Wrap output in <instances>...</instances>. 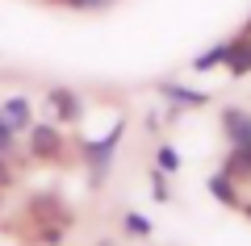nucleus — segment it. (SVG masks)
<instances>
[{"instance_id":"nucleus-17","label":"nucleus","mask_w":251,"mask_h":246,"mask_svg":"<svg viewBox=\"0 0 251 246\" xmlns=\"http://www.w3.org/2000/svg\"><path fill=\"white\" fill-rule=\"evenodd\" d=\"M247 29H251V21H247Z\"/></svg>"},{"instance_id":"nucleus-16","label":"nucleus","mask_w":251,"mask_h":246,"mask_svg":"<svg viewBox=\"0 0 251 246\" xmlns=\"http://www.w3.org/2000/svg\"><path fill=\"white\" fill-rule=\"evenodd\" d=\"M105 246H113V242H105Z\"/></svg>"},{"instance_id":"nucleus-2","label":"nucleus","mask_w":251,"mask_h":246,"mask_svg":"<svg viewBox=\"0 0 251 246\" xmlns=\"http://www.w3.org/2000/svg\"><path fill=\"white\" fill-rule=\"evenodd\" d=\"M222 130L230 138V146L234 142H251V113L247 109H222Z\"/></svg>"},{"instance_id":"nucleus-12","label":"nucleus","mask_w":251,"mask_h":246,"mask_svg":"<svg viewBox=\"0 0 251 246\" xmlns=\"http://www.w3.org/2000/svg\"><path fill=\"white\" fill-rule=\"evenodd\" d=\"M159 171H180V155H176V146H159Z\"/></svg>"},{"instance_id":"nucleus-13","label":"nucleus","mask_w":251,"mask_h":246,"mask_svg":"<svg viewBox=\"0 0 251 246\" xmlns=\"http://www.w3.org/2000/svg\"><path fill=\"white\" fill-rule=\"evenodd\" d=\"M59 4H72V9H105L113 0H59Z\"/></svg>"},{"instance_id":"nucleus-9","label":"nucleus","mask_w":251,"mask_h":246,"mask_svg":"<svg viewBox=\"0 0 251 246\" xmlns=\"http://www.w3.org/2000/svg\"><path fill=\"white\" fill-rule=\"evenodd\" d=\"M0 117L13 125V130H21V125H29V100H21V96H13V100H4V109H0Z\"/></svg>"},{"instance_id":"nucleus-15","label":"nucleus","mask_w":251,"mask_h":246,"mask_svg":"<svg viewBox=\"0 0 251 246\" xmlns=\"http://www.w3.org/2000/svg\"><path fill=\"white\" fill-rule=\"evenodd\" d=\"M247 217H251V204H247Z\"/></svg>"},{"instance_id":"nucleus-8","label":"nucleus","mask_w":251,"mask_h":246,"mask_svg":"<svg viewBox=\"0 0 251 246\" xmlns=\"http://www.w3.org/2000/svg\"><path fill=\"white\" fill-rule=\"evenodd\" d=\"M50 105H54V113H59V121H75V117H80V100L67 88H50Z\"/></svg>"},{"instance_id":"nucleus-1","label":"nucleus","mask_w":251,"mask_h":246,"mask_svg":"<svg viewBox=\"0 0 251 246\" xmlns=\"http://www.w3.org/2000/svg\"><path fill=\"white\" fill-rule=\"evenodd\" d=\"M117 138H122V125H117V130L109 134V142H92V146H84V155H88V163H92V179H100V171H109Z\"/></svg>"},{"instance_id":"nucleus-5","label":"nucleus","mask_w":251,"mask_h":246,"mask_svg":"<svg viewBox=\"0 0 251 246\" xmlns=\"http://www.w3.org/2000/svg\"><path fill=\"white\" fill-rule=\"evenodd\" d=\"M226 176L230 179H247L251 176V142H234L230 146V155H226Z\"/></svg>"},{"instance_id":"nucleus-4","label":"nucleus","mask_w":251,"mask_h":246,"mask_svg":"<svg viewBox=\"0 0 251 246\" xmlns=\"http://www.w3.org/2000/svg\"><path fill=\"white\" fill-rule=\"evenodd\" d=\"M226 67H230V75H247L251 71V38H234V42H226Z\"/></svg>"},{"instance_id":"nucleus-6","label":"nucleus","mask_w":251,"mask_h":246,"mask_svg":"<svg viewBox=\"0 0 251 246\" xmlns=\"http://www.w3.org/2000/svg\"><path fill=\"white\" fill-rule=\"evenodd\" d=\"M159 92H163V96H168L172 100V105H180V109H201V105H205V92H193V88H180V84H159Z\"/></svg>"},{"instance_id":"nucleus-11","label":"nucleus","mask_w":251,"mask_h":246,"mask_svg":"<svg viewBox=\"0 0 251 246\" xmlns=\"http://www.w3.org/2000/svg\"><path fill=\"white\" fill-rule=\"evenodd\" d=\"M122 225H126V234H134V238H147V234H151V221H147L143 213H126Z\"/></svg>"},{"instance_id":"nucleus-10","label":"nucleus","mask_w":251,"mask_h":246,"mask_svg":"<svg viewBox=\"0 0 251 246\" xmlns=\"http://www.w3.org/2000/svg\"><path fill=\"white\" fill-rule=\"evenodd\" d=\"M222 59H226V42L214 46V50H205V54H197V59H193V67H197V71H209V67H218Z\"/></svg>"},{"instance_id":"nucleus-7","label":"nucleus","mask_w":251,"mask_h":246,"mask_svg":"<svg viewBox=\"0 0 251 246\" xmlns=\"http://www.w3.org/2000/svg\"><path fill=\"white\" fill-rule=\"evenodd\" d=\"M209 192H214L218 196V201H222L226 204V209H239V188H234V179L230 176H226V171H218V176H209Z\"/></svg>"},{"instance_id":"nucleus-14","label":"nucleus","mask_w":251,"mask_h":246,"mask_svg":"<svg viewBox=\"0 0 251 246\" xmlns=\"http://www.w3.org/2000/svg\"><path fill=\"white\" fill-rule=\"evenodd\" d=\"M155 201H168V184H163V176H155Z\"/></svg>"},{"instance_id":"nucleus-3","label":"nucleus","mask_w":251,"mask_h":246,"mask_svg":"<svg viewBox=\"0 0 251 246\" xmlns=\"http://www.w3.org/2000/svg\"><path fill=\"white\" fill-rule=\"evenodd\" d=\"M29 142H34V155L38 158H59V150H63V138H59L54 125H34Z\"/></svg>"}]
</instances>
